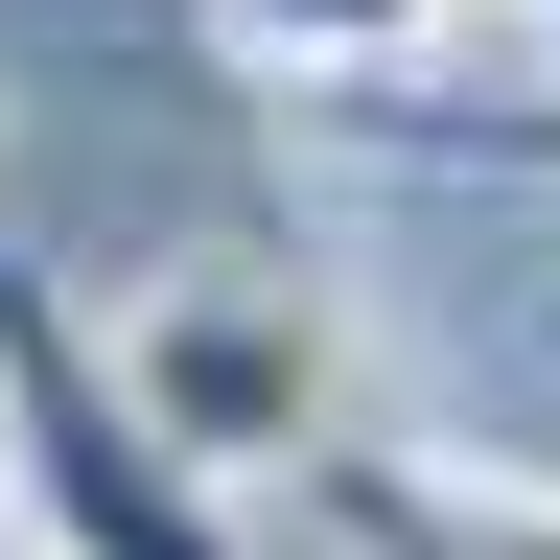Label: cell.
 Masks as SVG:
<instances>
[{
    "mask_svg": "<svg viewBox=\"0 0 560 560\" xmlns=\"http://www.w3.org/2000/svg\"><path fill=\"white\" fill-rule=\"evenodd\" d=\"M0 514L24 560H257V514L117 397V327L47 257H0Z\"/></svg>",
    "mask_w": 560,
    "mask_h": 560,
    "instance_id": "cell-1",
    "label": "cell"
},
{
    "mask_svg": "<svg viewBox=\"0 0 560 560\" xmlns=\"http://www.w3.org/2000/svg\"><path fill=\"white\" fill-rule=\"evenodd\" d=\"M117 397L164 420L210 490H257V467L327 444V304H304V280H187V304L117 327Z\"/></svg>",
    "mask_w": 560,
    "mask_h": 560,
    "instance_id": "cell-2",
    "label": "cell"
},
{
    "mask_svg": "<svg viewBox=\"0 0 560 560\" xmlns=\"http://www.w3.org/2000/svg\"><path fill=\"white\" fill-rule=\"evenodd\" d=\"M304 537L327 560H560V467H467V444H374V420H327L304 467Z\"/></svg>",
    "mask_w": 560,
    "mask_h": 560,
    "instance_id": "cell-3",
    "label": "cell"
},
{
    "mask_svg": "<svg viewBox=\"0 0 560 560\" xmlns=\"http://www.w3.org/2000/svg\"><path fill=\"white\" fill-rule=\"evenodd\" d=\"M444 0H234V47H280V70H397Z\"/></svg>",
    "mask_w": 560,
    "mask_h": 560,
    "instance_id": "cell-4",
    "label": "cell"
}]
</instances>
